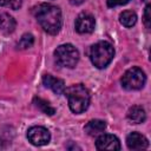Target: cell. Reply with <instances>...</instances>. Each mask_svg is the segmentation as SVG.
Listing matches in <instances>:
<instances>
[{"mask_svg": "<svg viewBox=\"0 0 151 151\" xmlns=\"http://www.w3.org/2000/svg\"><path fill=\"white\" fill-rule=\"evenodd\" d=\"M127 119L133 124H140L146 119V113L142 106L134 105L127 111Z\"/></svg>", "mask_w": 151, "mask_h": 151, "instance_id": "7c38bea8", "label": "cell"}, {"mask_svg": "<svg viewBox=\"0 0 151 151\" xmlns=\"http://www.w3.org/2000/svg\"><path fill=\"white\" fill-rule=\"evenodd\" d=\"M105 129H106V123L100 119H92L84 126V131L88 136H97L104 132Z\"/></svg>", "mask_w": 151, "mask_h": 151, "instance_id": "8fae6325", "label": "cell"}, {"mask_svg": "<svg viewBox=\"0 0 151 151\" xmlns=\"http://www.w3.org/2000/svg\"><path fill=\"white\" fill-rule=\"evenodd\" d=\"M22 0H0V6L8 7L11 9H19L21 7Z\"/></svg>", "mask_w": 151, "mask_h": 151, "instance_id": "e0dca14e", "label": "cell"}, {"mask_svg": "<svg viewBox=\"0 0 151 151\" xmlns=\"http://www.w3.org/2000/svg\"><path fill=\"white\" fill-rule=\"evenodd\" d=\"M17 26V22L13 17H11L7 13H0V29L5 34H9L14 32Z\"/></svg>", "mask_w": 151, "mask_h": 151, "instance_id": "4fadbf2b", "label": "cell"}, {"mask_svg": "<svg viewBox=\"0 0 151 151\" xmlns=\"http://www.w3.org/2000/svg\"><path fill=\"white\" fill-rule=\"evenodd\" d=\"M146 81L145 73L139 67H131L129 68L122 77L120 83L125 90H139L144 86Z\"/></svg>", "mask_w": 151, "mask_h": 151, "instance_id": "5b68a950", "label": "cell"}, {"mask_svg": "<svg viewBox=\"0 0 151 151\" xmlns=\"http://www.w3.org/2000/svg\"><path fill=\"white\" fill-rule=\"evenodd\" d=\"M27 138L31 144L35 146H41L50 143L51 134L50 131L44 126H33L27 131Z\"/></svg>", "mask_w": 151, "mask_h": 151, "instance_id": "8992f818", "label": "cell"}, {"mask_svg": "<svg viewBox=\"0 0 151 151\" xmlns=\"http://www.w3.org/2000/svg\"><path fill=\"white\" fill-rule=\"evenodd\" d=\"M65 96L68 101V106L72 112L81 113L87 110L90 105V92L83 84H76L65 88Z\"/></svg>", "mask_w": 151, "mask_h": 151, "instance_id": "7a4b0ae2", "label": "cell"}, {"mask_svg": "<svg viewBox=\"0 0 151 151\" xmlns=\"http://www.w3.org/2000/svg\"><path fill=\"white\" fill-rule=\"evenodd\" d=\"M143 1H147V0H143Z\"/></svg>", "mask_w": 151, "mask_h": 151, "instance_id": "44dd1931", "label": "cell"}, {"mask_svg": "<svg viewBox=\"0 0 151 151\" xmlns=\"http://www.w3.org/2000/svg\"><path fill=\"white\" fill-rule=\"evenodd\" d=\"M130 0H107V6L109 7H116V6H120V5H125L127 4Z\"/></svg>", "mask_w": 151, "mask_h": 151, "instance_id": "d6986e66", "label": "cell"}, {"mask_svg": "<svg viewBox=\"0 0 151 151\" xmlns=\"http://www.w3.org/2000/svg\"><path fill=\"white\" fill-rule=\"evenodd\" d=\"M54 58L58 65L72 68L79 60V52L73 45L64 44L57 47V50L54 51Z\"/></svg>", "mask_w": 151, "mask_h": 151, "instance_id": "277c9868", "label": "cell"}, {"mask_svg": "<svg viewBox=\"0 0 151 151\" xmlns=\"http://www.w3.org/2000/svg\"><path fill=\"white\" fill-rule=\"evenodd\" d=\"M33 13L45 32L52 35L59 33L63 25L61 12L59 7L51 4H40L33 9Z\"/></svg>", "mask_w": 151, "mask_h": 151, "instance_id": "6da1fadb", "label": "cell"}, {"mask_svg": "<svg viewBox=\"0 0 151 151\" xmlns=\"http://www.w3.org/2000/svg\"><path fill=\"white\" fill-rule=\"evenodd\" d=\"M126 145L130 150H144L149 146V140L145 136L138 132H132L126 137Z\"/></svg>", "mask_w": 151, "mask_h": 151, "instance_id": "9c48e42d", "label": "cell"}, {"mask_svg": "<svg viewBox=\"0 0 151 151\" xmlns=\"http://www.w3.org/2000/svg\"><path fill=\"white\" fill-rule=\"evenodd\" d=\"M33 103H34L35 106H37L40 111H42L45 114L53 116V114L55 113V109H54L53 106H51V104H50L48 101H46V100H44V99H41V98L35 97L34 100H33Z\"/></svg>", "mask_w": 151, "mask_h": 151, "instance_id": "9a60e30c", "label": "cell"}, {"mask_svg": "<svg viewBox=\"0 0 151 151\" xmlns=\"http://www.w3.org/2000/svg\"><path fill=\"white\" fill-rule=\"evenodd\" d=\"M42 84L51 88L55 94H63L65 92V83L63 79H59V78H55L51 74H45L42 77Z\"/></svg>", "mask_w": 151, "mask_h": 151, "instance_id": "30bf717a", "label": "cell"}, {"mask_svg": "<svg viewBox=\"0 0 151 151\" xmlns=\"http://www.w3.org/2000/svg\"><path fill=\"white\" fill-rule=\"evenodd\" d=\"M96 26V21L94 18L88 14V13H80L74 22V27L76 31L80 34H85V33H91L93 32Z\"/></svg>", "mask_w": 151, "mask_h": 151, "instance_id": "52a82bcc", "label": "cell"}, {"mask_svg": "<svg viewBox=\"0 0 151 151\" xmlns=\"http://www.w3.org/2000/svg\"><path fill=\"white\" fill-rule=\"evenodd\" d=\"M114 55L113 46L107 41H99L90 50V59L97 68H105Z\"/></svg>", "mask_w": 151, "mask_h": 151, "instance_id": "3957f363", "label": "cell"}, {"mask_svg": "<svg viewBox=\"0 0 151 151\" xmlns=\"http://www.w3.org/2000/svg\"><path fill=\"white\" fill-rule=\"evenodd\" d=\"M33 44H34V38H33V35L29 34V33H26V34H24V35L20 38L19 42L17 44V47H18L19 50H27V48L32 47Z\"/></svg>", "mask_w": 151, "mask_h": 151, "instance_id": "2e32d148", "label": "cell"}, {"mask_svg": "<svg viewBox=\"0 0 151 151\" xmlns=\"http://www.w3.org/2000/svg\"><path fill=\"white\" fill-rule=\"evenodd\" d=\"M150 12H151V6L147 4L146 7H145V11H144V19H143L144 25L147 29L151 27V13Z\"/></svg>", "mask_w": 151, "mask_h": 151, "instance_id": "ac0fdd59", "label": "cell"}, {"mask_svg": "<svg viewBox=\"0 0 151 151\" xmlns=\"http://www.w3.org/2000/svg\"><path fill=\"white\" fill-rule=\"evenodd\" d=\"M119 21L125 27H132L137 21V15L132 11H124L119 15Z\"/></svg>", "mask_w": 151, "mask_h": 151, "instance_id": "5bb4252c", "label": "cell"}, {"mask_svg": "<svg viewBox=\"0 0 151 151\" xmlns=\"http://www.w3.org/2000/svg\"><path fill=\"white\" fill-rule=\"evenodd\" d=\"M70 2L74 6H78V5H81L84 2V0H70Z\"/></svg>", "mask_w": 151, "mask_h": 151, "instance_id": "ffe728a7", "label": "cell"}, {"mask_svg": "<svg viewBox=\"0 0 151 151\" xmlns=\"http://www.w3.org/2000/svg\"><path fill=\"white\" fill-rule=\"evenodd\" d=\"M96 147L98 150H120V142L113 134H101L97 138Z\"/></svg>", "mask_w": 151, "mask_h": 151, "instance_id": "ba28073f", "label": "cell"}]
</instances>
